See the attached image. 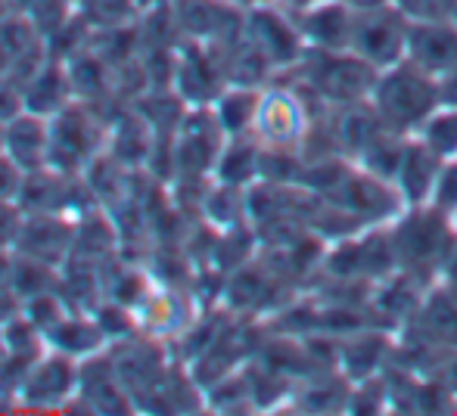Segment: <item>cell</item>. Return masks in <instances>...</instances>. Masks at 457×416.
Returning <instances> with one entry per match:
<instances>
[{"label": "cell", "mask_w": 457, "mask_h": 416, "mask_svg": "<svg viewBox=\"0 0 457 416\" xmlns=\"http://www.w3.org/2000/svg\"><path fill=\"white\" fill-rule=\"evenodd\" d=\"M367 103L377 109L386 127L411 137L442 106L439 78L429 75L427 69L414 66L411 60H398L395 66H386L377 72Z\"/></svg>", "instance_id": "6da1fadb"}, {"label": "cell", "mask_w": 457, "mask_h": 416, "mask_svg": "<svg viewBox=\"0 0 457 416\" xmlns=\"http://www.w3.org/2000/svg\"><path fill=\"white\" fill-rule=\"evenodd\" d=\"M295 69L302 72V91L308 100L327 112L367 103L379 72L352 50H305Z\"/></svg>", "instance_id": "7a4b0ae2"}, {"label": "cell", "mask_w": 457, "mask_h": 416, "mask_svg": "<svg viewBox=\"0 0 457 416\" xmlns=\"http://www.w3.org/2000/svg\"><path fill=\"white\" fill-rule=\"evenodd\" d=\"M314 125L312 100L302 87L277 85L262 91L259 115H255L253 137L262 146H274V150H299L305 143L308 131Z\"/></svg>", "instance_id": "3957f363"}, {"label": "cell", "mask_w": 457, "mask_h": 416, "mask_svg": "<svg viewBox=\"0 0 457 416\" xmlns=\"http://www.w3.org/2000/svg\"><path fill=\"white\" fill-rule=\"evenodd\" d=\"M243 37L271 62L274 69H295L305 56V37L295 22V12L274 0H255L246 6Z\"/></svg>", "instance_id": "277c9868"}, {"label": "cell", "mask_w": 457, "mask_h": 416, "mask_svg": "<svg viewBox=\"0 0 457 416\" xmlns=\"http://www.w3.org/2000/svg\"><path fill=\"white\" fill-rule=\"evenodd\" d=\"M408 31L411 19L398 10V4L358 10L355 29H352V53L367 60L373 69L395 66L408 50Z\"/></svg>", "instance_id": "5b68a950"}, {"label": "cell", "mask_w": 457, "mask_h": 416, "mask_svg": "<svg viewBox=\"0 0 457 416\" xmlns=\"http://www.w3.org/2000/svg\"><path fill=\"white\" fill-rule=\"evenodd\" d=\"M103 143V127L94 112L81 103H66L50 121V159L47 165L56 171L75 175L79 168L96 159V146Z\"/></svg>", "instance_id": "8992f818"}, {"label": "cell", "mask_w": 457, "mask_h": 416, "mask_svg": "<svg viewBox=\"0 0 457 416\" xmlns=\"http://www.w3.org/2000/svg\"><path fill=\"white\" fill-rule=\"evenodd\" d=\"M308 50H352L355 10L343 0H318L295 12Z\"/></svg>", "instance_id": "52a82bcc"}, {"label": "cell", "mask_w": 457, "mask_h": 416, "mask_svg": "<svg viewBox=\"0 0 457 416\" xmlns=\"http://www.w3.org/2000/svg\"><path fill=\"white\" fill-rule=\"evenodd\" d=\"M79 379L81 373L69 355L62 351H54L50 357L41 355L29 367L16 398L25 404H62L79 388Z\"/></svg>", "instance_id": "ba28073f"}, {"label": "cell", "mask_w": 457, "mask_h": 416, "mask_svg": "<svg viewBox=\"0 0 457 416\" xmlns=\"http://www.w3.org/2000/svg\"><path fill=\"white\" fill-rule=\"evenodd\" d=\"M439 168H442V159L436 156V152L429 150L420 137L411 134V137L404 140L402 159H398L395 177H392V184H395L404 208L429 206V196H433Z\"/></svg>", "instance_id": "9c48e42d"}, {"label": "cell", "mask_w": 457, "mask_h": 416, "mask_svg": "<svg viewBox=\"0 0 457 416\" xmlns=\"http://www.w3.org/2000/svg\"><path fill=\"white\" fill-rule=\"evenodd\" d=\"M404 60L427 69L436 78H439L442 72H448L452 66H457V22L454 19H442V22H411Z\"/></svg>", "instance_id": "30bf717a"}, {"label": "cell", "mask_w": 457, "mask_h": 416, "mask_svg": "<svg viewBox=\"0 0 457 416\" xmlns=\"http://www.w3.org/2000/svg\"><path fill=\"white\" fill-rule=\"evenodd\" d=\"M75 224L50 211H35V217H25L16 236V252L35 255L50 265L69 258L75 246Z\"/></svg>", "instance_id": "8fae6325"}, {"label": "cell", "mask_w": 457, "mask_h": 416, "mask_svg": "<svg viewBox=\"0 0 457 416\" xmlns=\"http://www.w3.org/2000/svg\"><path fill=\"white\" fill-rule=\"evenodd\" d=\"M4 152L22 168V175L47 168L50 159V125L35 112H19L4 125Z\"/></svg>", "instance_id": "7c38bea8"}, {"label": "cell", "mask_w": 457, "mask_h": 416, "mask_svg": "<svg viewBox=\"0 0 457 416\" xmlns=\"http://www.w3.org/2000/svg\"><path fill=\"white\" fill-rule=\"evenodd\" d=\"M262 103V87H246V85H228L221 91V97L212 103L218 125L228 137H246L255 127V115H259Z\"/></svg>", "instance_id": "4fadbf2b"}, {"label": "cell", "mask_w": 457, "mask_h": 416, "mask_svg": "<svg viewBox=\"0 0 457 416\" xmlns=\"http://www.w3.org/2000/svg\"><path fill=\"white\" fill-rule=\"evenodd\" d=\"M47 342L54 345V351H62L69 357H81V355H96L106 342V332L100 330V323L91 317H66L47 332Z\"/></svg>", "instance_id": "5bb4252c"}, {"label": "cell", "mask_w": 457, "mask_h": 416, "mask_svg": "<svg viewBox=\"0 0 457 416\" xmlns=\"http://www.w3.org/2000/svg\"><path fill=\"white\" fill-rule=\"evenodd\" d=\"M414 137H420L442 162L457 159V106H439L423 121Z\"/></svg>", "instance_id": "9a60e30c"}, {"label": "cell", "mask_w": 457, "mask_h": 416, "mask_svg": "<svg viewBox=\"0 0 457 416\" xmlns=\"http://www.w3.org/2000/svg\"><path fill=\"white\" fill-rule=\"evenodd\" d=\"M203 206L209 211L212 221H215V227H228V230L240 227L243 217L249 215L243 187H230V184H218Z\"/></svg>", "instance_id": "2e32d148"}, {"label": "cell", "mask_w": 457, "mask_h": 416, "mask_svg": "<svg viewBox=\"0 0 457 416\" xmlns=\"http://www.w3.org/2000/svg\"><path fill=\"white\" fill-rule=\"evenodd\" d=\"M429 206L439 208L442 215L454 217L457 215V159L442 162L439 177H436L433 196H429Z\"/></svg>", "instance_id": "e0dca14e"}, {"label": "cell", "mask_w": 457, "mask_h": 416, "mask_svg": "<svg viewBox=\"0 0 457 416\" xmlns=\"http://www.w3.org/2000/svg\"><path fill=\"white\" fill-rule=\"evenodd\" d=\"M411 22H442L457 16V0H395Z\"/></svg>", "instance_id": "ac0fdd59"}, {"label": "cell", "mask_w": 457, "mask_h": 416, "mask_svg": "<svg viewBox=\"0 0 457 416\" xmlns=\"http://www.w3.org/2000/svg\"><path fill=\"white\" fill-rule=\"evenodd\" d=\"M22 206L16 200H0V249L16 246L19 227H22Z\"/></svg>", "instance_id": "d6986e66"}, {"label": "cell", "mask_w": 457, "mask_h": 416, "mask_svg": "<svg viewBox=\"0 0 457 416\" xmlns=\"http://www.w3.org/2000/svg\"><path fill=\"white\" fill-rule=\"evenodd\" d=\"M22 91L12 85L10 78H0V125L12 121L19 112H22Z\"/></svg>", "instance_id": "ffe728a7"}, {"label": "cell", "mask_w": 457, "mask_h": 416, "mask_svg": "<svg viewBox=\"0 0 457 416\" xmlns=\"http://www.w3.org/2000/svg\"><path fill=\"white\" fill-rule=\"evenodd\" d=\"M439 97L442 106H457V66L439 75Z\"/></svg>", "instance_id": "44dd1931"}, {"label": "cell", "mask_w": 457, "mask_h": 416, "mask_svg": "<svg viewBox=\"0 0 457 416\" xmlns=\"http://www.w3.org/2000/svg\"><path fill=\"white\" fill-rule=\"evenodd\" d=\"M343 4H349L352 10H373V6H386V4H395V0H343Z\"/></svg>", "instance_id": "7402d4cb"}, {"label": "cell", "mask_w": 457, "mask_h": 416, "mask_svg": "<svg viewBox=\"0 0 457 416\" xmlns=\"http://www.w3.org/2000/svg\"><path fill=\"white\" fill-rule=\"evenodd\" d=\"M274 4H280V6H287V10L299 12V10H305V6L318 4V0H274Z\"/></svg>", "instance_id": "603a6c76"}, {"label": "cell", "mask_w": 457, "mask_h": 416, "mask_svg": "<svg viewBox=\"0 0 457 416\" xmlns=\"http://www.w3.org/2000/svg\"><path fill=\"white\" fill-rule=\"evenodd\" d=\"M0 357H6V339H4V323H0Z\"/></svg>", "instance_id": "cb8c5ba5"}, {"label": "cell", "mask_w": 457, "mask_h": 416, "mask_svg": "<svg viewBox=\"0 0 457 416\" xmlns=\"http://www.w3.org/2000/svg\"><path fill=\"white\" fill-rule=\"evenodd\" d=\"M452 221H454V230H457V215H454V217H452Z\"/></svg>", "instance_id": "d4e9b609"}, {"label": "cell", "mask_w": 457, "mask_h": 416, "mask_svg": "<svg viewBox=\"0 0 457 416\" xmlns=\"http://www.w3.org/2000/svg\"><path fill=\"white\" fill-rule=\"evenodd\" d=\"M454 22H457V16H454Z\"/></svg>", "instance_id": "484cf974"}]
</instances>
